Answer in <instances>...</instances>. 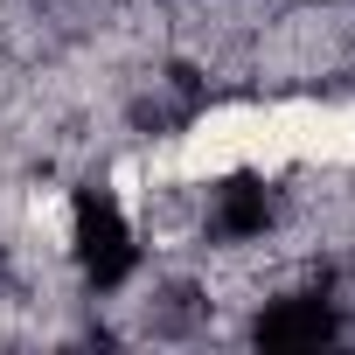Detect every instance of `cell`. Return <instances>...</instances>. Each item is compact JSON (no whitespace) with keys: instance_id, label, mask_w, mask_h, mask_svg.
I'll use <instances>...</instances> for the list:
<instances>
[{"instance_id":"obj_1","label":"cell","mask_w":355,"mask_h":355,"mask_svg":"<svg viewBox=\"0 0 355 355\" xmlns=\"http://www.w3.org/2000/svg\"><path fill=\"white\" fill-rule=\"evenodd\" d=\"M70 251H77L84 279H91V286H105V293H112V286H125V279H132V265H139V244H132L125 209H119L112 196H98V189H84V196H77Z\"/></svg>"},{"instance_id":"obj_2","label":"cell","mask_w":355,"mask_h":355,"mask_svg":"<svg viewBox=\"0 0 355 355\" xmlns=\"http://www.w3.org/2000/svg\"><path fill=\"white\" fill-rule=\"evenodd\" d=\"M334 334H341V320H334V300H327V293H286V300H272V306L258 313V327H251L258 348H320V341H334Z\"/></svg>"},{"instance_id":"obj_3","label":"cell","mask_w":355,"mask_h":355,"mask_svg":"<svg viewBox=\"0 0 355 355\" xmlns=\"http://www.w3.org/2000/svg\"><path fill=\"white\" fill-rule=\"evenodd\" d=\"M209 230L223 244H258L272 230V189L265 182H223L209 202Z\"/></svg>"},{"instance_id":"obj_4","label":"cell","mask_w":355,"mask_h":355,"mask_svg":"<svg viewBox=\"0 0 355 355\" xmlns=\"http://www.w3.org/2000/svg\"><path fill=\"white\" fill-rule=\"evenodd\" d=\"M0 265H8V251H0Z\"/></svg>"}]
</instances>
